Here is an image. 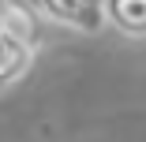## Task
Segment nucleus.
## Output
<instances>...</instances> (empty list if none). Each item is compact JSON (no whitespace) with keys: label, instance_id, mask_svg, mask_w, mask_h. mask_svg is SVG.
Here are the masks:
<instances>
[{"label":"nucleus","instance_id":"obj_3","mask_svg":"<svg viewBox=\"0 0 146 142\" xmlns=\"http://www.w3.org/2000/svg\"><path fill=\"white\" fill-rule=\"evenodd\" d=\"M105 19L127 41H146V0H105Z\"/></svg>","mask_w":146,"mask_h":142},{"label":"nucleus","instance_id":"obj_2","mask_svg":"<svg viewBox=\"0 0 146 142\" xmlns=\"http://www.w3.org/2000/svg\"><path fill=\"white\" fill-rule=\"evenodd\" d=\"M30 67H34V45L15 38L11 30H0V94L23 82Z\"/></svg>","mask_w":146,"mask_h":142},{"label":"nucleus","instance_id":"obj_1","mask_svg":"<svg viewBox=\"0 0 146 142\" xmlns=\"http://www.w3.org/2000/svg\"><path fill=\"white\" fill-rule=\"evenodd\" d=\"M34 8L41 11V19L68 26L75 34H101L109 19H105V0H34Z\"/></svg>","mask_w":146,"mask_h":142},{"label":"nucleus","instance_id":"obj_4","mask_svg":"<svg viewBox=\"0 0 146 142\" xmlns=\"http://www.w3.org/2000/svg\"><path fill=\"white\" fill-rule=\"evenodd\" d=\"M38 22H41V11L38 8L19 4V0H8V22H4V30H11L15 38L38 45Z\"/></svg>","mask_w":146,"mask_h":142},{"label":"nucleus","instance_id":"obj_5","mask_svg":"<svg viewBox=\"0 0 146 142\" xmlns=\"http://www.w3.org/2000/svg\"><path fill=\"white\" fill-rule=\"evenodd\" d=\"M4 22H8V0H0V30H4Z\"/></svg>","mask_w":146,"mask_h":142}]
</instances>
